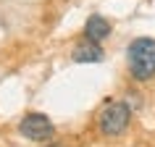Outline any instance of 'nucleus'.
Segmentation results:
<instances>
[{"instance_id":"20e7f679","label":"nucleus","mask_w":155,"mask_h":147,"mask_svg":"<svg viewBox=\"0 0 155 147\" xmlns=\"http://www.w3.org/2000/svg\"><path fill=\"white\" fill-rule=\"evenodd\" d=\"M103 58H105V53L100 47V42H92V40H82L71 53L74 63H100Z\"/></svg>"},{"instance_id":"39448f33","label":"nucleus","mask_w":155,"mask_h":147,"mask_svg":"<svg viewBox=\"0 0 155 147\" xmlns=\"http://www.w3.org/2000/svg\"><path fill=\"white\" fill-rule=\"evenodd\" d=\"M84 40H92V42H103L110 34V21L105 16H100V13H92L87 18V24H84Z\"/></svg>"},{"instance_id":"f257e3e1","label":"nucleus","mask_w":155,"mask_h":147,"mask_svg":"<svg viewBox=\"0 0 155 147\" xmlns=\"http://www.w3.org/2000/svg\"><path fill=\"white\" fill-rule=\"evenodd\" d=\"M126 68L134 82H150L155 76V40L137 37L126 47Z\"/></svg>"},{"instance_id":"7ed1b4c3","label":"nucleus","mask_w":155,"mask_h":147,"mask_svg":"<svg viewBox=\"0 0 155 147\" xmlns=\"http://www.w3.org/2000/svg\"><path fill=\"white\" fill-rule=\"evenodd\" d=\"M18 134L24 139H32V142L45 145V142H50V139L55 137V126H53V121L45 113H26L21 118V123H18Z\"/></svg>"},{"instance_id":"f03ea898","label":"nucleus","mask_w":155,"mask_h":147,"mask_svg":"<svg viewBox=\"0 0 155 147\" xmlns=\"http://www.w3.org/2000/svg\"><path fill=\"white\" fill-rule=\"evenodd\" d=\"M131 123V108L121 100H116V103H108L103 110L97 113V129L103 137L113 139V137H121L124 131L129 129Z\"/></svg>"},{"instance_id":"423d86ee","label":"nucleus","mask_w":155,"mask_h":147,"mask_svg":"<svg viewBox=\"0 0 155 147\" xmlns=\"http://www.w3.org/2000/svg\"><path fill=\"white\" fill-rule=\"evenodd\" d=\"M48 147H61V145H48Z\"/></svg>"}]
</instances>
